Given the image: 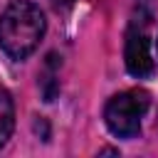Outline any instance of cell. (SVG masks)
<instances>
[{
    "mask_svg": "<svg viewBox=\"0 0 158 158\" xmlns=\"http://www.w3.org/2000/svg\"><path fill=\"white\" fill-rule=\"evenodd\" d=\"M44 15L30 0H12L0 17V47L12 59L30 57L44 37Z\"/></svg>",
    "mask_w": 158,
    "mask_h": 158,
    "instance_id": "1",
    "label": "cell"
},
{
    "mask_svg": "<svg viewBox=\"0 0 158 158\" xmlns=\"http://www.w3.org/2000/svg\"><path fill=\"white\" fill-rule=\"evenodd\" d=\"M151 96L143 89H131L111 96L104 106V121L118 138H133L141 131V116L148 111Z\"/></svg>",
    "mask_w": 158,
    "mask_h": 158,
    "instance_id": "2",
    "label": "cell"
},
{
    "mask_svg": "<svg viewBox=\"0 0 158 158\" xmlns=\"http://www.w3.org/2000/svg\"><path fill=\"white\" fill-rule=\"evenodd\" d=\"M123 59H126V69L131 77H151L156 69L153 54H151V42L146 37L143 30H131L126 35V47H123Z\"/></svg>",
    "mask_w": 158,
    "mask_h": 158,
    "instance_id": "3",
    "label": "cell"
},
{
    "mask_svg": "<svg viewBox=\"0 0 158 158\" xmlns=\"http://www.w3.org/2000/svg\"><path fill=\"white\" fill-rule=\"evenodd\" d=\"M15 128V106L7 91H0V148L7 143Z\"/></svg>",
    "mask_w": 158,
    "mask_h": 158,
    "instance_id": "4",
    "label": "cell"
},
{
    "mask_svg": "<svg viewBox=\"0 0 158 158\" xmlns=\"http://www.w3.org/2000/svg\"><path fill=\"white\" fill-rule=\"evenodd\" d=\"M72 2H74V0H54V5H62V7H64V5H72Z\"/></svg>",
    "mask_w": 158,
    "mask_h": 158,
    "instance_id": "5",
    "label": "cell"
},
{
    "mask_svg": "<svg viewBox=\"0 0 158 158\" xmlns=\"http://www.w3.org/2000/svg\"><path fill=\"white\" fill-rule=\"evenodd\" d=\"M156 52H158V40H156Z\"/></svg>",
    "mask_w": 158,
    "mask_h": 158,
    "instance_id": "6",
    "label": "cell"
}]
</instances>
